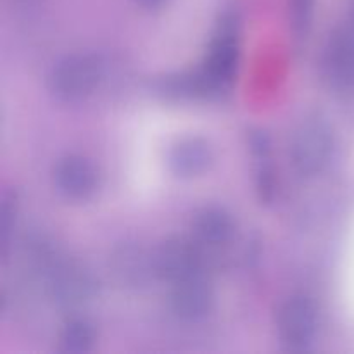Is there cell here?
I'll use <instances>...</instances> for the list:
<instances>
[{
  "label": "cell",
  "mask_w": 354,
  "mask_h": 354,
  "mask_svg": "<svg viewBox=\"0 0 354 354\" xmlns=\"http://www.w3.org/2000/svg\"><path fill=\"white\" fill-rule=\"evenodd\" d=\"M209 145L201 138H183L176 142L168 156V165L171 171L178 176H196L206 171L211 165Z\"/></svg>",
  "instance_id": "obj_9"
},
{
  "label": "cell",
  "mask_w": 354,
  "mask_h": 354,
  "mask_svg": "<svg viewBox=\"0 0 354 354\" xmlns=\"http://www.w3.org/2000/svg\"><path fill=\"white\" fill-rule=\"evenodd\" d=\"M154 270L161 279L169 280L171 283L203 275L199 252L185 241H171L162 245L156 254Z\"/></svg>",
  "instance_id": "obj_5"
},
{
  "label": "cell",
  "mask_w": 354,
  "mask_h": 354,
  "mask_svg": "<svg viewBox=\"0 0 354 354\" xmlns=\"http://www.w3.org/2000/svg\"><path fill=\"white\" fill-rule=\"evenodd\" d=\"M315 12V0H290V21L297 33L308 30Z\"/></svg>",
  "instance_id": "obj_13"
},
{
  "label": "cell",
  "mask_w": 354,
  "mask_h": 354,
  "mask_svg": "<svg viewBox=\"0 0 354 354\" xmlns=\"http://www.w3.org/2000/svg\"><path fill=\"white\" fill-rule=\"evenodd\" d=\"M234 230V223L227 211L220 207H207L197 214L194 232L203 244L221 245L228 241Z\"/></svg>",
  "instance_id": "obj_11"
},
{
  "label": "cell",
  "mask_w": 354,
  "mask_h": 354,
  "mask_svg": "<svg viewBox=\"0 0 354 354\" xmlns=\"http://www.w3.org/2000/svg\"><path fill=\"white\" fill-rule=\"evenodd\" d=\"M47 277L50 296L66 306L83 303L93 292V282L88 273L75 265L52 266Z\"/></svg>",
  "instance_id": "obj_7"
},
{
  "label": "cell",
  "mask_w": 354,
  "mask_h": 354,
  "mask_svg": "<svg viewBox=\"0 0 354 354\" xmlns=\"http://www.w3.org/2000/svg\"><path fill=\"white\" fill-rule=\"evenodd\" d=\"M327 69L337 85L354 88V30H341L334 35L327 50Z\"/></svg>",
  "instance_id": "obj_10"
},
{
  "label": "cell",
  "mask_w": 354,
  "mask_h": 354,
  "mask_svg": "<svg viewBox=\"0 0 354 354\" xmlns=\"http://www.w3.org/2000/svg\"><path fill=\"white\" fill-rule=\"evenodd\" d=\"M102 78V64L95 55L75 54L52 69L48 86L61 100H80L90 95Z\"/></svg>",
  "instance_id": "obj_2"
},
{
  "label": "cell",
  "mask_w": 354,
  "mask_h": 354,
  "mask_svg": "<svg viewBox=\"0 0 354 354\" xmlns=\"http://www.w3.org/2000/svg\"><path fill=\"white\" fill-rule=\"evenodd\" d=\"M93 328L83 320H73L61 334V348L66 353H86L93 344Z\"/></svg>",
  "instance_id": "obj_12"
},
{
  "label": "cell",
  "mask_w": 354,
  "mask_h": 354,
  "mask_svg": "<svg viewBox=\"0 0 354 354\" xmlns=\"http://www.w3.org/2000/svg\"><path fill=\"white\" fill-rule=\"evenodd\" d=\"M138 3H140L142 7H145V9H159V7L165 6L168 0H137Z\"/></svg>",
  "instance_id": "obj_14"
},
{
  "label": "cell",
  "mask_w": 354,
  "mask_h": 354,
  "mask_svg": "<svg viewBox=\"0 0 354 354\" xmlns=\"http://www.w3.org/2000/svg\"><path fill=\"white\" fill-rule=\"evenodd\" d=\"M211 303H213V292L203 275L190 277L173 283L169 306L180 320H201L211 310Z\"/></svg>",
  "instance_id": "obj_4"
},
{
  "label": "cell",
  "mask_w": 354,
  "mask_h": 354,
  "mask_svg": "<svg viewBox=\"0 0 354 354\" xmlns=\"http://www.w3.org/2000/svg\"><path fill=\"white\" fill-rule=\"evenodd\" d=\"M97 169L85 158L68 156L54 168V183L62 196L69 199H86L97 189Z\"/></svg>",
  "instance_id": "obj_6"
},
{
  "label": "cell",
  "mask_w": 354,
  "mask_h": 354,
  "mask_svg": "<svg viewBox=\"0 0 354 354\" xmlns=\"http://www.w3.org/2000/svg\"><path fill=\"white\" fill-rule=\"evenodd\" d=\"M334 156V133L322 120H306L297 127L290 140V161L301 175L324 171Z\"/></svg>",
  "instance_id": "obj_1"
},
{
  "label": "cell",
  "mask_w": 354,
  "mask_h": 354,
  "mask_svg": "<svg viewBox=\"0 0 354 354\" xmlns=\"http://www.w3.org/2000/svg\"><path fill=\"white\" fill-rule=\"evenodd\" d=\"M216 40L211 45L209 59L206 62V76L211 83L228 82L235 71V64L239 59L237 38L234 33V24L230 21H225L220 28Z\"/></svg>",
  "instance_id": "obj_8"
},
{
  "label": "cell",
  "mask_w": 354,
  "mask_h": 354,
  "mask_svg": "<svg viewBox=\"0 0 354 354\" xmlns=\"http://www.w3.org/2000/svg\"><path fill=\"white\" fill-rule=\"evenodd\" d=\"M280 335L292 349H304L317 334V308L308 297L294 296L283 303L279 315Z\"/></svg>",
  "instance_id": "obj_3"
}]
</instances>
